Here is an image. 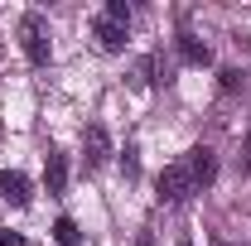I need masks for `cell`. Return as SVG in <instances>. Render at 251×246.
<instances>
[{
  "label": "cell",
  "instance_id": "ba28073f",
  "mask_svg": "<svg viewBox=\"0 0 251 246\" xmlns=\"http://www.w3.org/2000/svg\"><path fill=\"white\" fill-rule=\"evenodd\" d=\"M92 34H97V44H101L106 53H121V49H126V29H121V25H111V20H97Z\"/></svg>",
  "mask_w": 251,
  "mask_h": 246
},
{
  "label": "cell",
  "instance_id": "5bb4252c",
  "mask_svg": "<svg viewBox=\"0 0 251 246\" xmlns=\"http://www.w3.org/2000/svg\"><path fill=\"white\" fill-rule=\"evenodd\" d=\"M0 246H25V237H20V232H10V227H5V232H0Z\"/></svg>",
  "mask_w": 251,
  "mask_h": 246
},
{
  "label": "cell",
  "instance_id": "5b68a950",
  "mask_svg": "<svg viewBox=\"0 0 251 246\" xmlns=\"http://www.w3.org/2000/svg\"><path fill=\"white\" fill-rule=\"evenodd\" d=\"M0 198H5L10 208H25L34 198V188H29V179H25L20 169H5V174H0Z\"/></svg>",
  "mask_w": 251,
  "mask_h": 246
},
{
  "label": "cell",
  "instance_id": "ac0fdd59",
  "mask_svg": "<svg viewBox=\"0 0 251 246\" xmlns=\"http://www.w3.org/2000/svg\"><path fill=\"white\" fill-rule=\"evenodd\" d=\"M179 246H193V242H188V237H179Z\"/></svg>",
  "mask_w": 251,
  "mask_h": 246
},
{
  "label": "cell",
  "instance_id": "2e32d148",
  "mask_svg": "<svg viewBox=\"0 0 251 246\" xmlns=\"http://www.w3.org/2000/svg\"><path fill=\"white\" fill-rule=\"evenodd\" d=\"M135 246H155V237H150V232H140V237H135Z\"/></svg>",
  "mask_w": 251,
  "mask_h": 246
},
{
  "label": "cell",
  "instance_id": "277c9868",
  "mask_svg": "<svg viewBox=\"0 0 251 246\" xmlns=\"http://www.w3.org/2000/svg\"><path fill=\"white\" fill-rule=\"evenodd\" d=\"M82 159H87V169H101V164L111 159V135H106L101 121H92L82 130Z\"/></svg>",
  "mask_w": 251,
  "mask_h": 246
},
{
  "label": "cell",
  "instance_id": "4fadbf2b",
  "mask_svg": "<svg viewBox=\"0 0 251 246\" xmlns=\"http://www.w3.org/2000/svg\"><path fill=\"white\" fill-rule=\"evenodd\" d=\"M135 77H140V82H155V58H140V63H135Z\"/></svg>",
  "mask_w": 251,
  "mask_h": 246
},
{
  "label": "cell",
  "instance_id": "9c48e42d",
  "mask_svg": "<svg viewBox=\"0 0 251 246\" xmlns=\"http://www.w3.org/2000/svg\"><path fill=\"white\" fill-rule=\"evenodd\" d=\"M53 242L58 246H82V232H77L73 217H58V222H53Z\"/></svg>",
  "mask_w": 251,
  "mask_h": 246
},
{
  "label": "cell",
  "instance_id": "8992f818",
  "mask_svg": "<svg viewBox=\"0 0 251 246\" xmlns=\"http://www.w3.org/2000/svg\"><path fill=\"white\" fill-rule=\"evenodd\" d=\"M44 188H49V193H63V188H68V154L63 150L44 154Z\"/></svg>",
  "mask_w": 251,
  "mask_h": 246
},
{
  "label": "cell",
  "instance_id": "7a4b0ae2",
  "mask_svg": "<svg viewBox=\"0 0 251 246\" xmlns=\"http://www.w3.org/2000/svg\"><path fill=\"white\" fill-rule=\"evenodd\" d=\"M159 203H169V208H179V203H188L193 198V179H188V164L179 159V164H164L159 169Z\"/></svg>",
  "mask_w": 251,
  "mask_h": 246
},
{
  "label": "cell",
  "instance_id": "6da1fadb",
  "mask_svg": "<svg viewBox=\"0 0 251 246\" xmlns=\"http://www.w3.org/2000/svg\"><path fill=\"white\" fill-rule=\"evenodd\" d=\"M20 49H25V58H29V68H49V20L39 15V10H29L25 20H20Z\"/></svg>",
  "mask_w": 251,
  "mask_h": 246
},
{
  "label": "cell",
  "instance_id": "9a60e30c",
  "mask_svg": "<svg viewBox=\"0 0 251 246\" xmlns=\"http://www.w3.org/2000/svg\"><path fill=\"white\" fill-rule=\"evenodd\" d=\"M242 169L251 174V135H247V145H242Z\"/></svg>",
  "mask_w": 251,
  "mask_h": 246
},
{
  "label": "cell",
  "instance_id": "e0dca14e",
  "mask_svg": "<svg viewBox=\"0 0 251 246\" xmlns=\"http://www.w3.org/2000/svg\"><path fill=\"white\" fill-rule=\"evenodd\" d=\"M213 246H237V242H227V237H222V232H213Z\"/></svg>",
  "mask_w": 251,
  "mask_h": 246
},
{
  "label": "cell",
  "instance_id": "8fae6325",
  "mask_svg": "<svg viewBox=\"0 0 251 246\" xmlns=\"http://www.w3.org/2000/svg\"><path fill=\"white\" fill-rule=\"evenodd\" d=\"M242 82H247V77H242V68H222V73H218V87H222L227 97L242 92Z\"/></svg>",
  "mask_w": 251,
  "mask_h": 246
},
{
  "label": "cell",
  "instance_id": "7c38bea8",
  "mask_svg": "<svg viewBox=\"0 0 251 246\" xmlns=\"http://www.w3.org/2000/svg\"><path fill=\"white\" fill-rule=\"evenodd\" d=\"M121 174H126V179H135V174H140V145H126V154H121Z\"/></svg>",
  "mask_w": 251,
  "mask_h": 246
},
{
  "label": "cell",
  "instance_id": "52a82bcc",
  "mask_svg": "<svg viewBox=\"0 0 251 246\" xmlns=\"http://www.w3.org/2000/svg\"><path fill=\"white\" fill-rule=\"evenodd\" d=\"M179 58L193 63V68H208V63H213V49H208L198 34H188V29H184V34H179Z\"/></svg>",
  "mask_w": 251,
  "mask_h": 246
},
{
  "label": "cell",
  "instance_id": "3957f363",
  "mask_svg": "<svg viewBox=\"0 0 251 246\" xmlns=\"http://www.w3.org/2000/svg\"><path fill=\"white\" fill-rule=\"evenodd\" d=\"M184 164H188V179H193V193H203V188L218 179V154L208 150V145H193Z\"/></svg>",
  "mask_w": 251,
  "mask_h": 246
},
{
  "label": "cell",
  "instance_id": "30bf717a",
  "mask_svg": "<svg viewBox=\"0 0 251 246\" xmlns=\"http://www.w3.org/2000/svg\"><path fill=\"white\" fill-rule=\"evenodd\" d=\"M101 20H111V25H130V5H126V0H106V10H101Z\"/></svg>",
  "mask_w": 251,
  "mask_h": 246
}]
</instances>
